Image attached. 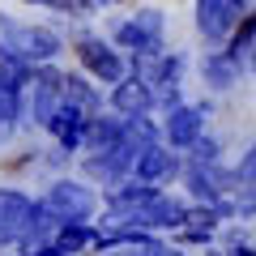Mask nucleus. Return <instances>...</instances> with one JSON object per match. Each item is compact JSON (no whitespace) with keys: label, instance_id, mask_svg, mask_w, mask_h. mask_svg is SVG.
I'll return each mask as SVG.
<instances>
[{"label":"nucleus","instance_id":"nucleus-1","mask_svg":"<svg viewBox=\"0 0 256 256\" xmlns=\"http://www.w3.org/2000/svg\"><path fill=\"white\" fill-rule=\"evenodd\" d=\"M244 13H252V0H196V30L210 43H218L235 30Z\"/></svg>","mask_w":256,"mask_h":256},{"label":"nucleus","instance_id":"nucleus-2","mask_svg":"<svg viewBox=\"0 0 256 256\" xmlns=\"http://www.w3.org/2000/svg\"><path fill=\"white\" fill-rule=\"evenodd\" d=\"M158 34H162V13H158V9H141L132 22L120 26V43L146 47V52H158Z\"/></svg>","mask_w":256,"mask_h":256},{"label":"nucleus","instance_id":"nucleus-3","mask_svg":"<svg viewBox=\"0 0 256 256\" xmlns=\"http://www.w3.org/2000/svg\"><path fill=\"white\" fill-rule=\"evenodd\" d=\"M9 38H13V52L30 56V60H47L60 52V38L43 26H9Z\"/></svg>","mask_w":256,"mask_h":256},{"label":"nucleus","instance_id":"nucleus-4","mask_svg":"<svg viewBox=\"0 0 256 256\" xmlns=\"http://www.w3.org/2000/svg\"><path fill=\"white\" fill-rule=\"evenodd\" d=\"M82 60L90 64L94 73H102L107 82H111V77H120V60H116V52H107L98 38H86V43H82Z\"/></svg>","mask_w":256,"mask_h":256},{"label":"nucleus","instance_id":"nucleus-5","mask_svg":"<svg viewBox=\"0 0 256 256\" xmlns=\"http://www.w3.org/2000/svg\"><path fill=\"white\" fill-rule=\"evenodd\" d=\"M252 38H256V22H252V13H244V18L235 22V38H230V56L226 60H235V64L248 68V60H252Z\"/></svg>","mask_w":256,"mask_h":256},{"label":"nucleus","instance_id":"nucleus-6","mask_svg":"<svg viewBox=\"0 0 256 256\" xmlns=\"http://www.w3.org/2000/svg\"><path fill=\"white\" fill-rule=\"evenodd\" d=\"M205 77H210L214 86H218V90H226L230 86V77H235V68H230V60H222V56H205Z\"/></svg>","mask_w":256,"mask_h":256},{"label":"nucleus","instance_id":"nucleus-7","mask_svg":"<svg viewBox=\"0 0 256 256\" xmlns=\"http://www.w3.org/2000/svg\"><path fill=\"white\" fill-rule=\"evenodd\" d=\"M192 128H196V120H192L188 111H184V116H175V124H171V132H175V137L184 141V137H192Z\"/></svg>","mask_w":256,"mask_h":256},{"label":"nucleus","instance_id":"nucleus-8","mask_svg":"<svg viewBox=\"0 0 256 256\" xmlns=\"http://www.w3.org/2000/svg\"><path fill=\"white\" fill-rule=\"evenodd\" d=\"M60 9H68V13H90V9H94V0H64Z\"/></svg>","mask_w":256,"mask_h":256},{"label":"nucleus","instance_id":"nucleus-9","mask_svg":"<svg viewBox=\"0 0 256 256\" xmlns=\"http://www.w3.org/2000/svg\"><path fill=\"white\" fill-rule=\"evenodd\" d=\"M141 98H146V94H141V86H137V82L128 86V90H120V102H141Z\"/></svg>","mask_w":256,"mask_h":256},{"label":"nucleus","instance_id":"nucleus-10","mask_svg":"<svg viewBox=\"0 0 256 256\" xmlns=\"http://www.w3.org/2000/svg\"><path fill=\"white\" fill-rule=\"evenodd\" d=\"M30 4H52V9H60L64 0H30Z\"/></svg>","mask_w":256,"mask_h":256},{"label":"nucleus","instance_id":"nucleus-11","mask_svg":"<svg viewBox=\"0 0 256 256\" xmlns=\"http://www.w3.org/2000/svg\"><path fill=\"white\" fill-rule=\"evenodd\" d=\"M98 4H120V0H98Z\"/></svg>","mask_w":256,"mask_h":256}]
</instances>
